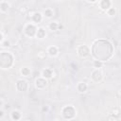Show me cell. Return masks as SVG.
Segmentation results:
<instances>
[{
	"label": "cell",
	"mask_w": 121,
	"mask_h": 121,
	"mask_svg": "<svg viewBox=\"0 0 121 121\" xmlns=\"http://www.w3.org/2000/svg\"><path fill=\"white\" fill-rule=\"evenodd\" d=\"M13 63V57L9 52H2L0 55V66L3 69L9 68Z\"/></svg>",
	"instance_id": "2"
},
{
	"label": "cell",
	"mask_w": 121,
	"mask_h": 121,
	"mask_svg": "<svg viewBox=\"0 0 121 121\" xmlns=\"http://www.w3.org/2000/svg\"><path fill=\"white\" fill-rule=\"evenodd\" d=\"M76 111L72 106H66L62 109V115L65 119H72L75 116Z\"/></svg>",
	"instance_id": "3"
},
{
	"label": "cell",
	"mask_w": 121,
	"mask_h": 121,
	"mask_svg": "<svg viewBox=\"0 0 121 121\" xmlns=\"http://www.w3.org/2000/svg\"><path fill=\"white\" fill-rule=\"evenodd\" d=\"M48 53H49L51 56H55V55H57V53H58V49H57V47H55V46H51V47H49V49H48Z\"/></svg>",
	"instance_id": "14"
},
{
	"label": "cell",
	"mask_w": 121,
	"mask_h": 121,
	"mask_svg": "<svg viewBox=\"0 0 121 121\" xmlns=\"http://www.w3.org/2000/svg\"><path fill=\"white\" fill-rule=\"evenodd\" d=\"M11 118H12L13 120H19V119L21 118L20 112H17V111H13V112H11Z\"/></svg>",
	"instance_id": "12"
},
{
	"label": "cell",
	"mask_w": 121,
	"mask_h": 121,
	"mask_svg": "<svg viewBox=\"0 0 121 121\" xmlns=\"http://www.w3.org/2000/svg\"><path fill=\"white\" fill-rule=\"evenodd\" d=\"M44 15H45L46 17H51V16L53 15V12H52L51 9H45V11H44Z\"/></svg>",
	"instance_id": "19"
},
{
	"label": "cell",
	"mask_w": 121,
	"mask_h": 121,
	"mask_svg": "<svg viewBox=\"0 0 121 121\" xmlns=\"http://www.w3.org/2000/svg\"><path fill=\"white\" fill-rule=\"evenodd\" d=\"M92 78H93L95 81H99V80H101V78H102V74H101V72H100L98 69L95 70V71L92 73Z\"/></svg>",
	"instance_id": "7"
},
{
	"label": "cell",
	"mask_w": 121,
	"mask_h": 121,
	"mask_svg": "<svg viewBox=\"0 0 121 121\" xmlns=\"http://www.w3.org/2000/svg\"><path fill=\"white\" fill-rule=\"evenodd\" d=\"M78 53L80 57H86L89 55V48L86 45H80L78 49Z\"/></svg>",
	"instance_id": "4"
},
{
	"label": "cell",
	"mask_w": 121,
	"mask_h": 121,
	"mask_svg": "<svg viewBox=\"0 0 121 121\" xmlns=\"http://www.w3.org/2000/svg\"><path fill=\"white\" fill-rule=\"evenodd\" d=\"M2 44H3V46H9V43L8 42H6V43H2Z\"/></svg>",
	"instance_id": "22"
},
{
	"label": "cell",
	"mask_w": 121,
	"mask_h": 121,
	"mask_svg": "<svg viewBox=\"0 0 121 121\" xmlns=\"http://www.w3.org/2000/svg\"><path fill=\"white\" fill-rule=\"evenodd\" d=\"M88 1H90V2H95L96 0H88Z\"/></svg>",
	"instance_id": "23"
},
{
	"label": "cell",
	"mask_w": 121,
	"mask_h": 121,
	"mask_svg": "<svg viewBox=\"0 0 121 121\" xmlns=\"http://www.w3.org/2000/svg\"><path fill=\"white\" fill-rule=\"evenodd\" d=\"M100 7L102 9H109L111 7V2L109 0H102L100 3Z\"/></svg>",
	"instance_id": "9"
},
{
	"label": "cell",
	"mask_w": 121,
	"mask_h": 121,
	"mask_svg": "<svg viewBox=\"0 0 121 121\" xmlns=\"http://www.w3.org/2000/svg\"><path fill=\"white\" fill-rule=\"evenodd\" d=\"M94 65H95L96 68L101 67V66H102V61H100V60H95V63H94Z\"/></svg>",
	"instance_id": "20"
},
{
	"label": "cell",
	"mask_w": 121,
	"mask_h": 121,
	"mask_svg": "<svg viewBox=\"0 0 121 121\" xmlns=\"http://www.w3.org/2000/svg\"><path fill=\"white\" fill-rule=\"evenodd\" d=\"M33 21L36 22V23L41 22V21H42V14H41L40 12L34 13V15H33Z\"/></svg>",
	"instance_id": "11"
},
{
	"label": "cell",
	"mask_w": 121,
	"mask_h": 121,
	"mask_svg": "<svg viewBox=\"0 0 121 121\" xmlns=\"http://www.w3.org/2000/svg\"><path fill=\"white\" fill-rule=\"evenodd\" d=\"M78 92H80V93L86 92V90H87V85H86V83H84V82H79L78 85Z\"/></svg>",
	"instance_id": "10"
},
{
	"label": "cell",
	"mask_w": 121,
	"mask_h": 121,
	"mask_svg": "<svg viewBox=\"0 0 121 121\" xmlns=\"http://www.w3.org/2000/svg\"><path fill=\"white\" fill-rule=\"evenodd\" d=\"M8 9H9V5L7 3H4V2L1 3V10L2 11H7Z\"/></svg>",
	"instance_id": "17"
},
{
	"label": "cell",
	"mask_w": 121,
	"mask_h": 121,
	"mask_svg": "<svg viewBox=\"0 0 121 121\" xmlns=\"http://www.w3.org/2000/svg\"><path fill=\"white\" fill-rule=\"evenodd\" d=\"M21 73H22L24 76H26V77H27V76L30 74V70H29L28 68H26V67H24V68H22Z\"/></svg>",
	"instance_id": "16"
},
{
	"label": "cell",
	"mask_w": 121,
	"mask_h": 121,
	"mask_svg": "<svg viewBox=\"0 0 121 121\" xmlns=\"http://www.w3.org/2000/svg\"><path fill=\"white\" fill-rule=\"evenodd\" d=\"M59 26H58V24H57V23H51V24H50V26H49V27H50V29H51V30H57Z\"/></svg>",
	"instance_id": "18"
},
{
	"label": "cell",
	"mask_w": 121,
	"mask_h": 121,
	"mask_svg": "<svg viewBox=\"0 0 121 121\" xmlns=\"http://www.w3.org/2000/svg\"><path fill=\"white\" fill-rule=\"evenodd\" d=\"M16 86H17V89L19 91H22V92H25L27 89V83H26V80H22V79L21 80H18Z\"/></svg>",
	"instance_id": "5"
},
{
	"label": "cell",
	"mask_w": 121,
	"mask_h": 121,
	"mask_svg": "<svg viewBox=\"0 0 121 121\" xmlns=\"http://www.w3.org/2000/svg\"><path fill=\"white\" fill-rule=\"evenodd\" d=\"M109 15H111V16H112V15H114V13H115V10H114V9H109Z\"/></svg>",
	"instance_id": "21"
},
{
	"label": "cell",
	"mask_w": 121,
	"mask_h": 121,
	"mask_svg": "<svg viewBox=\"0 0 121 121\" xmlns=\"http://www.w3.org/2000/svg\"><path fill=\"white\" fill-rule=\"evenodd\" d=\"M44 36H45V31H44V29L39 28V29H38V32H37V37L40 38V39H42V38H43Z\"/></svg>",
	"instance_id": "15"
},
{
	"label": "cell",
	"mask_w": 121,
	"mask_h": 121,
	"mask_svg": "<svg viewBox=\"0 0 121 121\" xmlns=\"http://www.w3.org/2000/svg\"><path fill=\"white\" fill-rule=\"evenodd\" d=\"M26 33L27 36H34L36 33V27L33 25H27V26L26 27Z\"/></svg>",
	"instance_id": "6"
},
{
	"label": "cell",
	"mask_w": 121,
	"mask_h": 121,
	"mask_svg": "<svg viewBox=\"0 0 121 121\" xmlns=\"http://www.w3.org/2000/svg\"><path fill=\"white\" fill-rule=\"evenodd\" d=\"M43 78H50L52 76V71L50 69H44L43 71Z\"/></svg>",
	"instance_id": "13"
},
{
	"label": "cell",
	"mask_w": 121,
	"mask_h": 121,
	"mask_svg": "<svg viewBox=\"0 0 121 121\" xmlns=\"http://www.w3.org/2000/svg\"><path fill=\"white\" fill-rule=\"evenodd\" d=\"M46 80L44 79V78H38L37 80H36V86H37V88H39V89H43V88H44L45 86H46Z\"/></svg>",
	"instance_id": "8"
},
{
	"label": "cell",
	"mask_w": 121,
	"mask_h": 121,
	"mask_svg": "<svg viewBox=\"0 0 121 121\" xmlns=\"http://www.w3.org/2000/svg\"><path fill=\"white\" fill-rule=\"evenodd\" d=\"M92 54L96 60L106 61L113 54L112 44L107 40H97L93 44Z\"/></svg>",
	"instance_id": "1"
}]
</instances>
